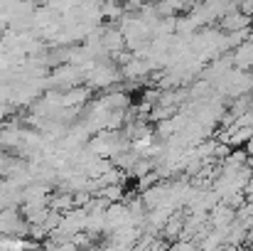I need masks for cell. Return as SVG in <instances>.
<instances>
[{"mask_svg": "<svg viewBox=\"0 0 253 251\" xmlns=\"http://www.w3.org/2000/svg\"><path fill=\"white\" fill-rule=\"evenodd\" d=\"M30 234V224L20 214L17 207L2 209L0 212V237H12V239H25Z\"/></svg>", "mask_w": 253, "mask_h": 251, "instance_id": "6da1fadb", "label": "cell"}]
</instances>
